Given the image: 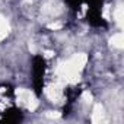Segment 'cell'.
<instances>
[{"mask_svg":"<svg viewBox=\"0 0 124 124\" xmlns=\"http://www.w3.org/2000/svg\"><path fill=\"white\" fill-rule=\"evenodd\" d=\"M5 34H6V23L2 21V18H0V38H2Z\"/></svg>","mask_w":124,"mask_h":124,"instance_id":"obj_1","label":"cell"}]
</instances>
